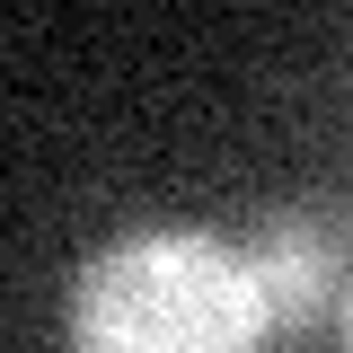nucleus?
Wrapping results in <instances>:
<instances>
[{
	"label": "nucleus",
	"instance_id": "1",
	"mask_svg": "<svg viewBox=\"0 0 353 353\" xmlns=\"http://www.w3.org/2000/svg\"><path fill=\"white\" fill-rule=\"evenodd\" d=\"M265 301L239 248L203 230H141L80 265L71 345L80 353H256Z\"/></svg>",
	"mask_w": 353,
	"mask_h": 353
},
{
	"label": "nucleus",
	"instance_id": "2",
	"mask_svg": "<svg viewBox=\"0 0 353 353\" xmlns=\"http://www.w3.org/2000/svg\"><path fill=\"white\" fill-rule=\"evenodd\" d=\"M239 265H248V283H256L265 301V327L274 336H301V327H318L327 318V301H336V283H345V203H274V212L248 230V248H239Z\"/></svg>",
	"mask_w": 353,
	"mask_h": 353
}]
</instances>
